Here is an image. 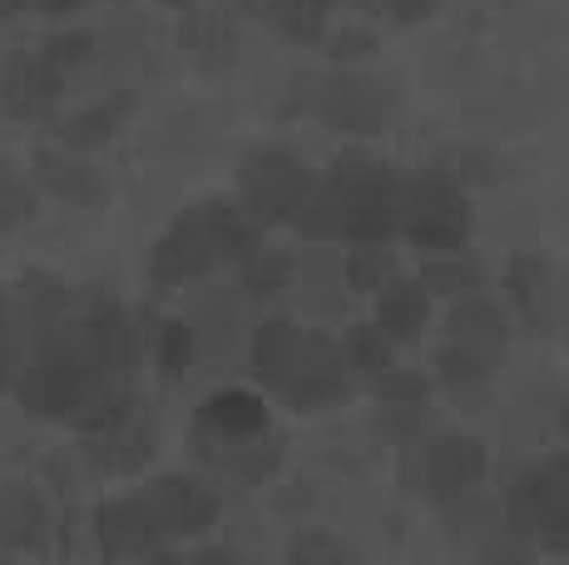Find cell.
I'll list each match as a JSON object with an SVG mask.
<instances>
[{
	"instance_id": "17",
	"label": "cell",
	"mask_w": 569,
	"mask_h": 565,
	"mask_svg": "<svg viewBox=\"0 0 569 565\" xmlns=\"http://www.w3.org/2000/svg\"><path fill=\"white\" fill-rule=\"evenodd\" d=\"M436 373H441L446 387L470 393V387L490 383V373H496V353L470 347V343H451V347H441V357H436Z\"/></svg>"
},
{
	"instance_id": "8",
	"label": "cell",
	"mask_w": 569,
	"mask_h": 565,
	"mask_svg": "<svg viewBox=\"0 0 569 565\" xmlns=\"http://www.w3.org/2000/svg\"><path fill=\"white\" fill-rule=\"evenodd\" d=\"M416 492L436 506H461L480 482H486V447L480 437H461V432H441V437L421 442L411 456Z\"/></svg>"
},
{
	"instance_id": "18",
	"label": "cell",
	"mask_w": 569,
	"mask_h": 565,
	"mask_svg": "<svg viewBox=\"0 0 569 565\" xmlns=\"http://www.w3.org/2000/svg\"><path fill=\"white\" fill-rule=\"evenodd\" d=\"M426 393H431V387H426V377L421 373H401L397 363H391L387 373L371 377V397H377L387 412H421Z\"/></svg>"
},
{
	"instance_id": "12",
	"label": "cell",
	"mask_w": 569,
	"mask_h": 565,
	"mask_svg": "<svg viewBox=\"0 0 569 565\" xmlns=\"http://www.w3.org/2000/svg\"><path fill=\"white\" fill-rule=\"evenodd\" d=\"M272 427L268 402L258 393H243V387H228V393H213L199 407V442H243V437H262Z\"/></svg>"
},
{
	"instance_id": "22",
	"label": "cell",
	"mask_w": 569,
	"mask_h": 565,
	"mask_svg": "<svg viewBox=\"0 0 569 565\" xmlns=\"http://www.w3.org/2000/svg\"><path fill=\"white\" fill-rule=\"evenodd\" d=\"M40 526H46V516H40L36 496H26V492L0 496V541H30Z\"/></svg>"
},
{
	"instance_id": "13",
	"label": "cell",
	"mask_w": 569,
	"mask_h": 565,
	"mask_svg": "<svg viewBox=\"0 0 569 565\" xmlns=\"http://www.w3.org/2000/svg\"><path fill=\"white\" fill-rule=\"evenodd\" d=\"M426 318H431V288H426V282L391 278L377 288V313H371V323H377L391 343L421 338Z\"/></svg>"
},
{
	"instance_id": "4",
	"label": "cell",
	"mask_w": 569,
	"mask_h": 565,
	"mask_svg": "<svg viewBox=\"0 0 569 565\" xmlns=\"http://www.w3.org/2000/svg\"><path fill=\"white\" fill-rule=\"evenodd\" d=\"M262 224L243 204L233 199H203L193 209H183L179 219L159 234L154 254H149V278L163 288H179L203 274H213L228 258H243L248 248H258Z\"/></svg>"
},
{
	"instance_id": "24",
	"label": "cell",
	"mask_w": 569,
	"mask_h": 565,
	"mask_svg": "<svg viewBox=\"0 0 569 565\" xmlns=\"http://www.w3.org/2000/svg\"><path fill=\"white\" fill-rule=\"evenodd\" d=\"M119 115H124V100H114V105H100V110H84V115H74L70 125L60 129L70 145H100V139L114 135V125H119Z\"/></svg>"
},
{
	"instance_id": "20",
	"label": "cell",
	"mask_w": 569,
	"mask_h": 565,
	"mask_svg": "<svg viewBox=\"0 0 569 565\" xmlns=\"http://www.w3.org/2000/svg\"><path fill=\"white\" fill-rule=\"evenodd\" d=\"M40 174H46V184L60 194V199L84 204V199H94V194H100V174L84 169V165H70V159L40 155Z\"/></svg>"
},
{
	"instance_id": "10",
	"label": "cell",
	"mask_w": 569,
	"mask_h": 565,
	"mask_svg": "<svg viewBox=\"0 0 569 565\" xmlns=\"http://www.w3.org/2000/svg\"><path fill=\"white\" fill-rule=\"evenodd\" d=\"M90 46V40H50L40 56H26L10 65L6 75V90H0V105H6L10 115H46L54 105V95H60V80L64 70H70L74 60H80V50Z\"/></svg>"
},
{
	"instance_id": "3",
	"label": "cell",
	"mask_w": 569,
	"mask_h": 565,
	"mask_svg": "<svg viewBox=\"0 0 569 565\" xmlns=\"http://www.w3.org/2000/svg\"><path fill=\"white\" fill-rule=\"evenodd\" d=\"M253 377L272 397H282L298 412H322L337 397H347L352 373L342 363V347L312 328H298L292 318H268L253 333Z\"/></svg>"
},
{
	"instance_id": "27",
	"label": "cell",
	"mask_w": 569,
	"mask_h": 565,
	"mask_svg": "<svg viewBox=\"0 0 569 565\" xmlns=\"http://www.w3.org/2000/svg\"><path fill=\"white\" fill-rule=\"evenodd\" d=\"M84 0H16V10H40V16H70Z\"/></svg>"
},
{
	"instance_id": "7",
	"label": "cell",
	"mask_w": 569,
	"mask_h": 565,
	"mask_svg": "<svg viewBox=\"0 0 569 565\" xmlns=\"http://www.w3.org/2000/svg\"><path fill=\"white\" fill-rule=\"evenodd\" d=\"M129 502H134L144 531L154 536L159 556H169L173 541L203 536L218 521V496L203 482H193V476H154L149 486L129 492Z\"/></svg>"
},
{
	"instance_id": "28",
	"label": "cell",
	"mask_w": 569,
	"mask_h": 565,
	"mask_svg": "<svg viewBox=\"0 0 569 565\" xmlns=\"http://www.w3.org/2000/svg\"><path fill=\"white\" fill-rule=\"evenodd\" d=\"M387 6H391V16H397V20H421L436 0H387Z\"/></svg>"
},
{
	"instance_id": "21",
	"label": "cell",
	"mask_w": 569,
	"mask_h": 565,
	"mask_svg": "<svg viewBox=\"0 0 569 565\" xmlns=\"http://www.w3.org/2000/svg\"><path fill=\"white\" fill-rule=\"evenodd\" d=\"M248 268H243V282H248V293H258V298H272V293H282L288 288V274H292V264L282 254H272V248H248Z\"/></svg>"
},
{
	"instance_id": "1",
	"label": "cell",
	"mask_w": 569,
	"mask_h": 565,
	"mask_svg": "<svg viewBox=\"0 0 569 565\" xmlns=\"http://www.w3.org/2000/svg\"><path fill=\"white\" fill-rule=\"evenodd\" d=\"M30 347L10 393L30 417L119 427L129 417L139 338L129 313L104 293H80L60 278H26Z\"/></svg>"
},
{
	"instance_id": "5",
	"label": "cell",
	"mask_w": 569,
	"mask_h": 565,
	"mask_svg": "<svg viewBox=\"0 0 569 565\" xmlns=\"http://www.w3.org/2000/svg\"><path fill=\"white\" fill-rule=\"evenodd\" d=\"M506 526L530 546L569 551V452L525 466L510 482Z\"/></svg>"
},
{
	"instance_id": "16",
	"label": "cell",
	"mask_w": 569,
	"mask_h": 565,
	"mask_svg": "<svg viewBox=\"0 0 569 565\" xmlns=\"http://www.w3.org/2000/svg\"><path fill=\"white\" fill-rule=\"evenodd\" d=\"M342 347V363H347V373H357V377H377V373H387L391 363H397V343L387 338V333L377 328V323H362V328H352L347 333V343H337Z\"/></svg>"
},
{
	"instance_id": "2",
	"label": "cell",
	"mask_w": 569,
	"mask_h": 565,
	"mask_svg": "<svg viewBox=\"0 0 569 565\" xmlns=\"http://www.w3.org/2000/svg\"><path fill=\"white\" fill-rule=\"evenodd\" d=\"M401 219V174L381 159H342L337 169L312 174L292 228L308 238H347V244H387Z\"/></svg>"
},
{
	"instance_id": "11",
	"label": "cell",
	"mask_w": 569,
	"mask_h": 565,
	"mask_svg": "<svg viewBox=\"0 0 569 565\" xmlns=\"http://www.w3.org/2000/svg\"><path fill=\"white\" fill-rule=\"evenodd\" d=\"M391 115V90L371 75H337L322 90V119L332 129H352V135H377Z\"/></svg>"
},
{
	"instance_id": "26",
	"label": "cell",
	"mask_w": 569,
	"mask_h": 565,
	"mask_svg": "<svg viewBox=\"0 0 569 565\" xmlns=\"http://www.w3.org/2000/svg\"><path fill=\"white\" fill-rule=\"evenodd\" d=\"M426 288H441V293H470V288H476V268H470V264H456V268H426Z\"/></svg>"
},
{
	"instance_id": "19",
	"label": "cell",
	"mask_w": 569,
	"mask_h": 565,
	"mask_svg": "<svg viewBox=\"0 0 569 565\" xmlns=\"http://www.w3.org/2000/svg\"><path fill=\"white\" fill-rule=\"evenodd\" d=\"M30 214H36V189H30V179L10 159H0V234L20 228Z\"/></svg>"
},
{
	"instance_id": "14",
	"label": "cell",
	"mask_w": 569,
	"mask_h": 565,
	"mask_svg": "<svg viewBox=\"0 0 569 565\" xmlns=\"http://www.w3.org/2000/svg\"><path fill=\"white\" fill-rule=\"evenodd\" d=\"M26 347H30V298H26V282L16 288H0V393H10L20 377V363H26Z\"/></svg>"
},
{
	"instance_id": "15",
	"label": "cell",
	"mask_w": 569,
	"mask_h": 565,
	"mask_svg": "<svg viewBox=\"0 0 569 565\" xmlns=\"http://www.w3.org/2000/svg\"><path fill=\"white\" fill-rule=\"evenodd\" d=\"M451 333H456V343L500 353V347H506V313L470 288V293H461V303L451 308Z\"/></svg>"
},
{
	"instance_id": "25",
	"label": "cell",
	"mask_w": 569,
	"mask_h": 565,
	"mask_svg": "<svg viewBox=\"0 0 569 565\" xmlns=\"http://www.w3.org/2000/svg\"><path fill=\"white\" fill-rule=\"evenodd\" d=\"M189 353H193L189 328H183V323H163V333H159V363H163V373L179 377L183 367H189Z\"/></svg>"
},
{
	"instance_id": "9",
	"label": "cell",
	"mask_w": 569,
	"mask_h": 565,
	"mask_svg": "<svg viewBox=\"0 0 569 565\" xmlns=\"http://www.w3.org/2000/svg\"><path fill=\"white\" fill-rule=\"evenodd\" d=\"M308 184H312V169L292 149H258V155L243 159V174H238L243 209L258 224H288L298 214Z\"/></svg>"
},
{
	"instance_id": "29",
	"label": "cell",
	"mask_w": 569,
	"mask_h": 565,
	"mask_svg": "<svg viewBox=\"0 0 569 565\" xmlns=\"http://www.w3.org/2000/svg\"><path fill=\"white\" fill-rule=\"evenodd\" d=\"M317 6H327V0H317Z\"/></svg>"
},
{
	"instance_id": "6",
	"label": "cell",
	"mask_w": 569,
	"mask_h": 565,
	"mask_svg": "<svg viewBox=\"0 0 569 565\" xmlns=\"http://www.w3.org/2000/svg\"><path fill=\"white\" fill-rule=\"evenodd\" d=\"M397 234L411 238L421 254H461L470 238V199L446 174H411L401 179Z\"/></svg>"
},
{
	"instance_id": "23",
	"label": "cell",
	"mask_w": 569,
	"mask_h": 565,
	"mask_svg": "<svg viewBox=\"0 0 569 565\" xmlns=\"http://www.w3.org/2000/svg\"><path fill=\"white\" fill-rule=\"evenodd\" d=\"M347 278H352V288L377 293L381 282L397 278V264H391V254H381V244H362L352 258H347Z\"/></svg>"
}]
</instances>
